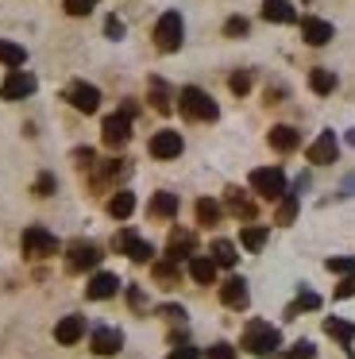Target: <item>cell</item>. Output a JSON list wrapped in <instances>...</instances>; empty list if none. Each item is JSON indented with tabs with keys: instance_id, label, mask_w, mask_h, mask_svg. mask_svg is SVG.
<instances>
[{
	"instance_id": "ba28073f",
	"label": "cell",
	"mask_w": 355,
	"mask_h": 359,
	"mask_svg": "<svg viewBox=\"0 0 355 359\" xmlns=\"http://www.w3.org/2000/svg\"><path fill=\"white\" fill-rule=\"evenodd\" d=\"M35 93V78H31L27 70H8L4 86H0V97L4 101H23V97Z\"/></svg>"
},
{
	"instance_id": "d6a6232c",
	"label": "cell",
	"mask_w": 355,
	"mask_h": 359,
	"mask_svg": "<svg viewBox=\"0 0 355 359\" xmlns=\"http://www.w3.org/2000/svg\"><path fill=\"white\" fill-rule=\"evenodd\" d=\"M305 309H321V297L313 294V290H301L297 294V302L286 309V317H297V313H305Z\"/></svg>"
},
{
	"instance_id": "74e56055",
	"label": "cell",
	"mask_w": 355,
	"mask_h": 359,
	"mask_svg": "<svg viewBox=\"0 0 355 359\" xmlns=\"http://www.w3.org/2000/svg\"><path fill=\"white\" fill-rule=\"evenodd\" d=\"M313 355H316V348L309 340H297L290 351H286V359H313Z\"/></svg>"
},
{
	"instance_id": "8992f818",
	"label": "cell",
	"mask_w": 355,
	"mask_h": 359,
	"mask_svg": "<svg viewBox=\"0 0 355 359\" xmlns=\"http://www.w3.org/2000/svg\"><path fill=\"white\" fill-rule=\"evenodd\" d=\"M112 248L120 251V255H128L131 263H151V255H154V248L147 240H139L131 228H123V232H116V240H112Z\"/></svg>"
},
{
	"instance_id": "44dd1931",
	"label": "cell",
	"mask_w": 355,
	"mask_h": 359,
	"mask_svg": "<svg viewBox=\"0 0 355 359\" xmlns=\"http://www.w3.org/2000/svg\"><path fill=\"white\" fill-rule=\"evenodd\" d=\"M267 140H270V147H274V151H282V155H286V151H297L301 135L293 132L290 124H274V128H270V135H267Z\"/></svg>"
},
{
	"instance_id": "5b68a950",
	"label": "cell",
	"mask_w": 355,
	"mask_h": 359,
	"mask_svg": "<svg viewBox=\"0 0 355 359\" xmlns=\"http://www.w3.org/2000/svg\"><path fill=\"white\" fill-rule=\"evenodd\" d=\"M23 255H27V259H51V255H58V236H51L46 228L31 224L27 232H23Z\"/></svg>"
},
{
	"instance_id": "52a82bcc",
	"label": "cell",
	"mask_w": 355,
	"mask_h": 359,
	"mask_svg": "<svg viewBox=\"0 0 355 359\" xmlns=\"http://www.w3.org/2000/svg\"><path fill=\"white\" fill-rule=\"evenodd\" d=\"M66 101L74 104L77 112H85V116H89V112L100 109V89L89 86V81H69V86H66Z\"/></svg>"
},
{
	"instance_id": "484cf974",
	"label": "cell",
	"mask_w": 355,
	"mask_h": 359,
	"mask_svg": "<svg viewBox=\"0 0 355 359\" xmlns=\"http://www.w3.org/2000/svg\"><path fill=\"white\" fill-rule=\"evenodd\" d=\"M131 212H135V194H128V189H120V194L108 201V217H116V220H128Z\"/></svg>"
},
{
	"instance_id": "9a60e30c",
	"label": "cell",
	"mask_w": 355,
	"mask_h": 359,
	"mask_svg": "<svg viewBox=\"0 0 355 359\" xmlns=\"http://www.w3.org/2000/svg\"><path fill=\"white\" fill-rule=\"evenodd\" d=\"M309 163H316V166H328V163H336V135L332 132H321L313 143H309Z\"/></svg>"
},
{
	"instance_id": "f6af8a7d",
	"label": "cell",
	"mask_w": 355,
	"mask_h": 359,
	"mask_svg": "<svg viewBox=\"0 0 355 359\" xmlns=\"http://www.w3.org/2000/svg\"><path fill=\"white\" fill-rule=\"evenodd\" d=\"M162 317H166V320H185V309H182V305H162Z\"/></svg>"
},
{
	"instance_id": "7dc6e473",
	"label": "cell",
	"mask_w": 355,
	"mask_h": 359,
	"mask_svg": "<svg viewBox=\"0 0 355 359\" xmlns=\"http://www.w3.org/2000/svg\"><path fill=\"white\" fill-rule=\"evenodd\" d=\"M347 143H351V147H355V128H351V132H347Z\"/></svg>"
},
{
	"instance_id": "f35d334b",
	"label": "cell",
	"mask_w": 355,
	"mask_h": 359,
	"mask_svg": "<svg viewBox=\"0 0 355 359\" xmlns=\"http://www.w3.org/2000/svg\"><path fill=\"white\" fill-rule=\"evenodd\" d=\"M205 359H236V348H232V344H213V348L205 351Z\"/></svg>"
},
{
	"instance_id": "e575fe53",
	"label": "cell",
	"mask_w": 355,
	"mask_h": 359,
	"mask_svg": "<svg viewBox=\"0 0 355 359\" xmlns=\"http://www.w3.org/2000/svg\"><path fill=\"white\" fill-rule=\"evenodd\" d=\"M232 93H236V97H247V93H251V74H247V70H236V74H232Z\"/></svg>"
},
{
	"instance_id": "277c9868",
	"label": "cell",
	"mask_w": 355,
	"mask_h": 359,
	"mask_svg": "<svg viewBox=\"0 0 355 359\" xmlns=\"http://www.w3.org/2000/svg\"><path fill=\"white\" fill-rule=\"evenodd\" d=\"M251 189L259 197H267V201H278V197L286 194L282 166H259V170H251Z\"/></svg>"
},
{
	"instance_id": "ab89813d",
	"label": "cell",
	"mask_w": 355,
	"mask_h": 359,
	"mask_svg": "<svg viewBox=\"0 0 355 359\" xmlns=\"http://www.w3.org/2000/svg\"><path fill=\"white\" fill-rule=\"evenodd\" d=\"M328 271H336V274H355V259H328Z\"/></svg>"
},
{
	"instance_id": "9c48e42d",
	"label": "cell",
	"mask_w": 355,
	"mask_h": 359,
	"mask_svg": "<svg viewBox=\"0 0 355 359\" xmlns=\"http://www.w3.org/2000/svg\"><path fill=\"white\" fill-rule=\"evenodd\" d=\"M97 263H100V248H97V243H69L66 266H69L74 274H81V271H93Z\"/></svg>"
},
{
	"instance_id": "8fae6325",
	"label": "cell",
	"mask_w": 355,
	"mask_h": 359,
	"mask_svg": "<svg viewBox=\"0 0 355 359\" xmlns=\"http://www.w3.org/2000/svg\"><path fill=\"white\" fill-rule=\"evenodd\" d=\"M116 290H120V278H116L112 271H97L89 278V286H85V297H89V302H108Z\"/></svg>"
},
{
	"instance_id": "4dcf8cb0",
	"label": "cell",
	"mask_w": 355,
	"mask_h": 359,
	"mask_svg": "<svg viewBox=\"0 0 355 359\" xmlns=\"http://www.w3.org/2000/svg\"><path fill=\"white\" fill-rule=\"evenodd\" d=\"M213 259H216V266H236V243L232 240H213Z\"/></svg>"
},
{
	"instance_id": "60d3db41",
	"label": "cell",
	"mask_w": 355,
	"mask_h": 359,
	"mask_svg": "<svg viewBox=\"0 0 355 359\" xmlns=\"http://www.w3.org/2000/svg\"><path fill=\"white\" fill-rule=\"evenodd\" d=\"M35 194H39V197H51V194H54V174H39Z\"/></svg>"
},
{
	"instance_id": "ffe728a7",
	"label": "cell",
	"mask_w": 355,
	"mask_h": 359,
	"mask_svg": "<svg viewBox=\"0 0 355 359\" xmlns=\"http://www.w3.org/2000/svg\"><path fill=\"white\" fill-rule=\"evenodd\" d=\"M262 20H270V24H293L297 12H293L290 0H262Z\"/></svg>"
},
{
	"instance_id": "83f0119b",
	"label": "cell",
	"mask_w": 355,
	"mask_h": 359,
	"mask_svg": "<svg viewBox=\"0 0 355 359\" xmlns=\"http://www.w3.org/2000/svg\"><path fill=\"white\" fill-rule=\"evenodd\" d=\"M147 97H151V104L159 112H170L174 104H170V86L162 78H151V86H147Z\"/></svg>"
},
{
	"instance_id": "3957f363",
	"label": "cell",
	"mask_w": 355,
	"mask_h": 359,
	"mask_svg": "<svg viewBox=\"0 0 355 359\" xmlns=\"http://www.w3.org/2000/svg\"><path fill=\"white\" fill-rule=\"evenodd\" d=\"M182 39H185V27H182V16L178 12H162L159 16V24H154V47L159 50H178L182 47Z\"/></svg>"
},
{
	"instance_id": "30bf717a",
	"label": "cell",
	"mask_w": 355,
	"mask_h": 359,
	"mask_svg": "<svg viewBox=\"0 0 355 359\" xmlns=\"http://www.w3.org/2000/svg\"><path fill=\"white\" fill-rule=\"evenodd\" d=\"M105 147H123V143L131 140V116H123V112H112V116H105Z\"/></svg>"
},
{
	"instance_id": "4316f807",
	"label": "cell",
	"mask_w": 355,
	"mask_h": 359,
	"mask_svg": "<svg viewBox=\"0 0 355 359\" xmlns=\"http://www.w3.org/2000/svg\"><path fill=\"white\" fill-rule=\"evenodd\" d=\"M0 62H4L8 70H20V66L27 62V50H23L20 43H8V39H0Z\"/></svg>"
},
{
	"instance_id": "4fadbf2b",
	"label": "cell",
	"mask_w": 355,
	"mask_h": 359,
	"mask_svg": "<svg viewBox=\"0 0 355 359\" xmlns=\"http://www.w3.org/2000/svg\"><path fill=\"white\" fill-rule=\"evenodd\" d=\"M332 24L328 20H316V16H305L301 20V39L309 43V47H324V43H332Z\"/></svg>"
},
{
	"instance_id": "2e32d148",
	"label": "cell",
	"mask_w": 355,
	"mask_h": 359,
	"mask_svg": "<svg viewBox=\"0 0 355 359\" xmlns=\"http://www.w3.org/2000/svg\"><path fill=\"white\" fill-rule=\"evenodd\" d=\"M93 351L97 355H116V351L123 348V332L120 328H93Z\"/></svg>"
},
{
	"instance_id": "e0dca14e",
	"label": "cell",
	"mask_w": 355,
	"mask_h": 359,
	"mask_svg": "<svg viewBox=\"0 0 355 359\" xmlns=\"http://www.w3.org/2000/svg\"><path fill=\"white\" fill-rule=\"evenodd\" d=\"M81 336H85V317H77V313H69L54 325V340L58 344H77Z\"/></svg>"
},
{
	"instance_id": "d4e9b609",
	"label": "cell",
	"mask_w": 355,
	"mask_h": 359,
	"mask_svg": "<svg viewBox=\"0 0 355 359\" xmlns=\"http://www.w3.org/2000/svg\"><path fill=\"white\" fill-rule=\"evenodd\" d=\"M220 217H224V205L220 201H213V197H201V201H197V224L213 228V224H220Z\"/></svg>"
},
{
	"instance_id": "bcb514c9",
	"label": "cell",
	"mask_w": 355,
	"mask_h": 359,
	"mask_svg": "<svg viewBox=\"0 0 355 359\" xmlns=\"http://www.w3.org/2000/svg\"><path fill=\"white\" fill-rule=\"evenodd\" d=\"M74 158H77V166H93L97 163V155H93L89 147H81V151H74Z\"/></svg>"
},
{
	"instance_id": "5bb4252c",
	"label": "cell",
	"mask_w": 355,
	"mask_h": 359,
	"mask_svg": "<svg viewBox=\"0 0 355 359\" xmlns=\"http://www.w3.org/2000/svg\"><path fill=\"white\" fill-rule=\"evenodd\" d=\"M189 255H197V236L185 232V228H178V232L170 236V243H166V259L182 263V259H189Z\"/></svg>"
},
{
	"instance_id": "cb8c5ba5",
	"label": "cell",
	"mask_w": 355,
	"mask_h": 359,
	"mask_svg": "<svg viewBox=\"0 0 355 359\" xmlns=\"http://www.w3.org/2000/svg\"><path fill=\"white\" fill-rule=\"evenodd\" d=\"M324 332H328L332 340L340 344V348H347V351H351V340H355V328L347 325V320H340V317H324Z\"/></svg>"
},
{
	"instance_id": "7bdbcfd3",
	"label": "cell",
	"mask_w": 355,
	"mask_h": 359,
	"mask_svg": "<svg viewBox=\"0 0 355 359\" xmlns=\"http://www.w3.org/2000/svg\"><path fill=\"white\" fill-rule=\"evenodd\" d=\"M197 355H201V351L193 348V344H182V348H174L166 359H197Z\"/></svg>"
},
{
	"instance_id": "b9f144b4",
	"label": "cell",
	"mask_w": 355,
	"mask_h": 359,
	"mask_svg": "<svg viewBox=\"0 0 355 359\" xmlns=\"http://www.w3.org/2000/svg\"><path fill=\"white\" fill-rule=\"evenodd\" d=\"M105 35H108V39H123V24H120V16H108V20H105Z\"/></svg>"
},
{
	"instance_id": "836d02e7",
	"label": "cell",
	"mask_w": 355,
	"mask_h": 359,
	"mask_svg": "<svg viewBox=\"0 0 355 359\" xmlns=\"http://www.w3.org/2000/svg\"><path fill=\"white\" fill-rule=\"evenodd\" d=\"M154 278H159V282H178V263H174V259L154 263Z\"/></svg>"
},
{
	"instance_id": "d590c367",
	"label": "cell",
	"mask_w": 355,
	"mask_h": 359,
	"mask_svg": "<svg viewBox=\"0 0 355 359\" xmlns=\"http://www.w3.org/2000/svg\"><path fill=\"white\" fill-rule=\"evenodd\" d=\"M62 8H66L69 16H89V12L97 8V0H66Z\"/></svg>"
},
{
	"instance_id": "8d00e7d4",
	"label": "cell",
	"mask_w": 355,
	"mask_h": 359,
	"mask_svg": "<svg viewBox=\"0 0 355 359\" xmlns=\"http://www.w3.org/2000/svg\"><path fill=\"white\" fill-rule=\"evenodd\" d=\"M251 32V24H247L243 16H232L228 24H224V35H232V39H239V35H247Z\"/></svg>"
},
{
	"instance_id": "6da1fadb",
	"label": "cell",
	"mask_w": 355,
	"mask_h": 359,
	"mask_svg": "<svg viewBox=\"0 0 355 359\" xmlns=\"http://www.w3.org/2000/svg\"><path fill=\"white\" fill-rule=\"evenodd\" d=\"M178 109H182V116H185V120H205V124L220 116L216 101L205 93V89H197V86H185L182 93H178Z\"/></svg>"
},
{
	"instance_id": "f546056e",
	"label": "cell",
	"mask_w": 355,
	"mask_h": 359,
	"mask_svg": "<svg viewBox=\"0 0 355 359\" xmlns=\"http://www.w3.org/2000/svg\"><path fill=\"white\" fill-rule=\"evenodd\" d=\"M309 89L321 93V97H328L332 89H336V74H332V70H313V74H309Z\"/></svg>"
},
{
	"instance_id": "1f68e13d",
	"label": "cell",
	"mask_w": 355,
	"mask_h": 359,
	"mask_svg": "<svg viewBox=\"0 0 355 359\" xmlns=\"http://www.w3.org/2000/svg\"><path fill=\"white\" fill-rule=\"evenodd\" d=\"M278 224H293V220H297V197L293 194H282L278 197Z\"/></svg>"
},
{
	"instance_id": "7c38bea8",
	"label": "cell",
	"mask_w": 355,
	"mask_h": 359,
	"mask_svg": "<svg viewBox=\"0 0 355 359\" xmlns=\"http://www.w3.org/2000/svg\"><path fill=\"white\" fill-rule=\"evenodd\" d=\"M182 147H185L182 135L170 132V128H162V132L151 135V155L154 158H178V155H182Z\"/></svg>"
},
{
	"instance_id": "ee69618b",
	"label": "cell",
	"mask_w": 355,
	"mask_h": 359,
	"mask_svg": "<svg viewBox=\"0 0 355 359\" xmlns=\"http://www.w3.org/2000/svg\"><path fill=\"white\" fill-rule=\"evenodd\" d=\"M355 294V274H347V278L344 282H340V286H336V297H340V302H344V297H351Z\"/></svg>"
},
{
	"instance_id": "7402d4cb",
	"label": "cell",
	"mask_w": 355,
	"mask_h": 359,
	"mask_svg": "<svg viewBox=\"0 0 355 359\" xmlns=\"http://www.w3.org/2000/svg\"><path fill=\"white\" fill-rule=\"evenodd\" d=\"M189 278L201 282V286H208V282L216 278V259L213 255H189Z\"/></svg>"
},
{
	"instance_id": "ac0fdd59",
	"label": "cell",
	"mask_w": 355,
	"mask_h": 359,
	"mask_svg": "<svg viewBox=\"0 0 355 359\" xmlns=\"http://www.w3.org/2000/svg\"><path fill=\"white\" fill-rule=\"evenodd\" d=\"M220 302L228 305V309H247V282L232 274V278L220 286Z\"/></svg>"
},
{
	"instance_id": "d6986e66",
	"label": "cell",
	"mask_w": 355,
	"mask_h": 359,
	"mask_svg": "<svg viewBox=\"0 0 355 359\" xmlns=\"http://www.w3.org/2000/svg\"><path fill=\"white\" fill-rule=\"evenodd\" d=\"M228 209L236 212V217L243 220V224H251V220H255V212H259V209H255V201H251V197H247L243 189H236V186H228Z\"/></svg>"
},
{
	"instance_id": "7a4b0ae2",
	"label": "cell",
	"mask_w": 355,
	"mask_h": 359,
	"mask_svg": "<svg viewBox=\"0 0 355 359\" xmlns=\"http://www.w3.org/2000/svg\"><path fill=\"white\" fill-rule=\"evenodd\" d=\"M243 348L251 355H270L274 348H282V332L274 325H267V320H251L243 328Z\"/></svg>"
},
{
	"instance_id": "603a6c76",
	"label": "cell",
	"mask_w": 355,
	"mask_h": 359,
	"mask_svg": "<svg viewBox=\"0 0 355 359\" xmlns=\"http://www.w3.org/2000/svg\"><path fill=\"white\" fill-rule=\"evenodd\" d=\"M147 212H151V220H174L178 197H174V194H154L151 205H147Z\"/></svg>"
},
{
	"instance_id": "f1b7e54d",
	"label": "cell",
	"mask_w": 355,
	"mask_h": 359,
	"mask_svg": "<svg viewBox=\"0 0 355 359\" xmlns=\"http://www.w3.org/2000/svg\"><path fill=\"white\" fill-rule=\"evenodd\" d=\"M239 243H243L247 251H262V248H267V228L243 224V232H239Z\"/></svg>"
}]
</instances>
